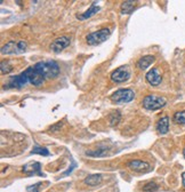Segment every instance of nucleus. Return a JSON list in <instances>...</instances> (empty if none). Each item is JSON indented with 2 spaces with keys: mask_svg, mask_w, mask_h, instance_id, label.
<instances>
[{
  "mask_svg": "<svg viewBox=\"0 0 185 192\" xmlns=\"http://www.w3.org/2000/svg\"><path fill=\"white\" fill-rule=\"evenodd\" d=\"M35 71L38 72L45 80L46 79L55 78L60 73V66L55 61H47V62H38L35 65Z\"/></svg>",
  "mask_w": 185,
  "mask_h": 192,
  "instance_id": "nucleus-1",
  "label": "nucleus"
},
{
  "mask_svg": "<svg viewBox=\"0 0 185 192\" xmlns=\"http://www.w3.org/2000/svg\"><path fill=\"white\" fill-rule=\"evenodd\" d=\"M166 103H167V100L162 96L147 95L143 98L142 105L144 109L149 110V111H155V110L164 108Z\"/></svg>",
  "mask_w": 185,
  "mask_h": 192,
  "instance_id": "nucleus-2",
  "label": "nucleus"
},
{
  "mask_svg": "<svg viewBox=\"0 0 185 192\" xmlns=\"http://www.w3.org/2000/svg\"><path fill=\"white\" fill-rule=\"evenodd\" d=\"M110 35H111V30L108 29V28H104V29H101V30L98 31L88 33V35H86V40L89 45L96 46V45H99V44H102V42H104Z\"/></svg>",
  "mask_w": 185,
  "mask_h": 192,
  "instance_id": "nucleus-3",
  "label": "nucleus"
},
{
  "mask_svg": "<svg viewBox=\"0 0 185 192\" xmlns=\"http://www.w3.org/2000/svg\"><path fill=\"white\" fill-rule=\"evenodd\" d=\"M26 47V41L24 40H18V41H8L5 45L4 47L1 48V54H6V55H10V54H21V53L25 52Z\"/></svg>",
  "mask_w": 185,
  "mask_h": 192,
  "instance_id": "nucleus-4",
  "label": "nucleus"
},
{
  "mask_svg": "<svg viewBox=\"0 0 185 192\" xmlns=\"http://www.w3.org/2000/svg\"><path fill=\"white\" fill-rule=\"evenodd\" d=\"M135 98V93L133 89L126 88V89H118L111 96L112 102L114 103H129Z\"/></svg>",
  "mask_w": 185,
  "mask_h": 192,
  "instance_id": "nucleus-5",
  "label": "nucleus"
},
{
  "mask_svg": "<svg viewBox=\"0 0 185 192\" xmlns=\"http://www.w3.org/2000/svg\"><path fill=\"white\" fill-rule=\"evenodd\" d=\"M130 78V69L127 65H122L118 68L111 73V80L113 83H125Z\"/></svg>",
  "mask_w": 185,
  "mask_h": 192,
  "instance_id": "nucleus-6",
  "label": "nucleus"
},
{
  "mask_svg": "<svg viewBox=\"0 0 185 192\" xmlns=\"http://www.w3.org/2000/svg\"><path fill=\"white\" fill-rule=\"evenodd\" d=\"M41 164L38 161H35V162H29V164H26L23 166L22 168V172L24 173V174L29 175V176H35V175H38V176H41V177H45V174H43V172H41Z\"/></svg>",
  "mask_w": 185,
  "mask_h": 192,
  "instance_id": "nucleus-7",
  "label": "nucleus"
},
{
  "mask_svg": "<svg viewBox=\"0 0 185 192\" xmlns=\"http://www.w3.org/2000/svg\"><path fill=\"white\" fill-rule=\"evenodd\" d=\"M70 37L68 35H61L58 38H56L52 44H50V50H53L54 53H60L61 50H63L64 48H66L70 45Z\"/></svg>",
  "mask_w": 185,
  "mask_h": 192,
  "instance_id": "nucleus-8",
  "label": "nucleus"
},
{
  "mask_svg": "<svg viewBox=\"0 0 185 192\" xmlns=\"http://www.w3.org/2000/svg\"><path fill=\"white\" fill-rule=\"evenodd\" d=\"M145 79H146V81L150 83L151 86H158V85H160L161 80H162L161 76L159 73V70L157 68L151 69L146 73V76H145Z\"/></svg>",
  "mask_w": 185,
  "mask_h": 192,
  "instance_id": "nucleus-9",
  "label": "nucleus"
},
{
  "mask_svg": "<svg viewBox=\"0 0 185 192\" xmlns=\"http://www.w3.org/2000/svg\"><path fill=\"white\" fill-rule=\"evenodd\" d=\"M127 166L129 167L130 169L135 170V172H143V170H146L150 168V165L149 162L143 161V160H138V159H135V160H130Z\"/></svg>",
  "mask_w": 185,
  "mask_h": 192,
  "instance_id": "nucleus-10",
  "label": "nucleus"
},
{
  "mask_svg": "<svg viewBox=\"0 0 185 192\" xmlns=\"http://www.w3.org/2000/svg\"><path fill=\"white\" fill-rule=\"evenodd\" d=\"M99 9H101V7L99 6H97V4L96 2H93L91 6V8L88 9V10H86L83 14H80V15H77L78 20H81V21H83V20H87V18L91 17V16H94L95 14H97L99 12Z\"/></svg>",
  "mask_w": 185,
  "mask_h": 192,
  "instance_id": "nucleus-11",
  "label": "nucleus"
},
{
  "mask_svg": "<svg viewBox=\"0 0 185 192\" xmlns=\"http://www.w3.org/2000/svg\"><path fill=\"white\" fill-rule=\"evenodd\" d=\"M155 57L152 56V55H145V56L141 57L137 62V68L138 69H141V70H145L147 69L149 66L154 62Z\"/></svg>",
  "mask_w": 185,
  "mask_h": 192,
  "instance_id": "nucleus-12",
  "label": "nucleus"
},
{
  "mask_svg": "<svg viewBox=\"0 0 185 192\" xmlns=\"http://www.w3.org/2000/svg\"><path fill=\"white\" fill-rule=\"evenodd\" d=\"M157 131L160 134H167L169 131V118L168 116H165L160 119L158 124H157Z\"/></svg>",
  "mask_w": 185,
  "mask_h": 192,
  "instance_id": "nucleus-13",
  "label": "nucleus"
},
{
  "mask_svg": "<svg viewBox=\"0 0 185 192\" xmlns=\"http://www.w3.org/2000/svg\"><path fill=\"white\" fill-rule=\"evenodd\" d=\"M102 179H103V176L101 174H91L83 179V182L89 186H96L102 182Z\"/></svg>",
  "mask_w": 185,
  "mask_h": 192,
  "instance_id": "nucleus-14",
  "label": "nucleus"
},
{
  "mask_svg": "<svg viewBox=\"0 0 185 192\" xmlns=\"http://www.w3.org/2000/svg\"><path fill=\"white\" fill-rule=\"evenodd\" d=\"M135 6H134V1H124L121 5V14L124 15H129L134 12Z\"/></svg>",
  "mask_w": 185,
  "mask_h": 192,
  "instance_id": "nucleus-15",
  "label": "nucleus"
},
{
  "mask_svg": "<svg viewBox=\"0 0 185 192\" xmlns=\"http://www.w3.org/2000/svg\"><path fill=\"white\" fill-rule=\"evenodd\" d=\"M31 154H40V156H45V157H47L50 154V152L48 151L47 148H43V146H40L38 144H35L33 149H32V151H31Z\"/></svg>",
  "mask_w": 185,
  "mask_h": 192,
  "instance_id": "nucleus-16",
  "label": "nucleus"
},
{
  "mask_svg": "<svg viewBox=\"0 0 185 192\" xmlns=\"http://www.w3.org/2000/svg\"><path fill=\"white\" fill-rule=\"evenodd\" d=\"M120 119H121L120 111L117 110L116 112H113L112 114H110V118H109L110 125H111V126H116V125H118V124L120 122Z\"/></svg>",
  "mask_w": 185,
  "mask_h": 192,
  "instance_id": "nucleus-17",
  "label": "nucleus"
},
{
  "mask_svg": "<svg viewBox=\"0 0 185 192\" xmlns=\"http://www.w3.org/2000/svg\"><path fill=\"white\" fill-rule=\"evenodd\" d=\"M13 65L9 63L8 61H2L1 62V73L2 74H7L9 72L13 71Z\"/></svg>",
  "mask_w": 185,
  "mask_h": 192,
  "instance_id": "nucleus-18",
  "label": "nucleus"
},
{
  "mask_svg": "<svg viewBox=\"0 0 185 192\" xmlns=\"http://www.w3.org/2000/svg\"><path fill=\"white\" fill-rule=\"evenodd\" d=\"M174 121L176 122V124L185 125V111L176 112V113L174 114Z\"/></svg>",
  "mask_w": 185,
  "mask_h": 192,
  "instance_id": "nucleus-19",
  "label": "nucleus"
},
{
  "mask_svg": "<svg viewBox=\"0 0 185 192\" xmlns=\"http://www.w3.org/2000/svg\"><path fill=\"white\" fill-rule=\"evenodd\" d=\"M158 188H159V186H158V184L155 183V182H149V183L143 185V191L153 192V191H157Z\"/></svg>",
  "mask_w": 185,
  "mask_h": 192,
  "instance_id": "nucleus-20",
  "label": "nucleus"
},
{
  "mask_svg": "<svg viewBox=\"0 0 185 192\" xmlns=\"http://www.w3.org/2000/svg\"><path fill=\"white\" fill-rule=\"evenodd\" d=\"M106 154V149H102V150H96V151H87L86 156L89 157H104Z\"/></svg>",
  "mask_w": 185,
  "mask_h": 192,
  "instance_id": "nucleus-21",
  "label": "nucleus"
},
{
  "mask_svg": "<svg viewBox=\"0 0 185 192\" xmlns=\"http://www.w3.org/2000/svg\"><path fill=\"white\" fill-rule=\"evenodd\" d=\"M41 185V182H38V183L33 184V185H29L26 188V191L28 192H39V186Z\"/></svg>",
  "mask_w": 185,
  "mask_h": 192,
  "instance_id": "nucleus-22",
  "label": "nucleus"
},
{
  "mask_svg": "<svg viewBox=\"0 0 185 192\" xmlns=\"http://www.w3.org/2000/svg\"><path fill=\"white\" fill-rule=\"evenodd\" d=\"M71 164H72V165H71V167H69V169L66 170V172H64V173L62 174V176H68V175H70L71 173H72V172H73L74 168L77 167V164H76V161H74V160H71Z\"/></svg>",
  "mask_w": 185,
  "mask_h": 192,
  "instance_id": "nucleus-23",
  "label": "nucleus"
},
{
  "mask_svg": "<svg viewBox=\"0 0 185 192\" xmlns=\"http://www.w3.org/2000/svg\"><path fill=\"white\" fill-rule=\"evenodd\" d=\"M182 183H183V186L185 188V172L182 174Z\"/></svg>",
  "mask_w": 185,
  "mask_h": 192,
  "instance_id": "nucleus-24",
  "label": "nucleus"
},
{
  "mask_svg": "<svg viewBox=\"0 0 185 192\" xmlns=\"http://www.w3.org/2000/svg\"><path fill=\"white\" fill-rule=\"evenodd\" d=\"M183 156H184V158H185V148H184V150H183Z\"/></svg>",
  "mask_w": 185,
  "mask_h": 192,
  "instance_id": "nucleus-25",
  "label": "nucleus"
}]
</instances>
